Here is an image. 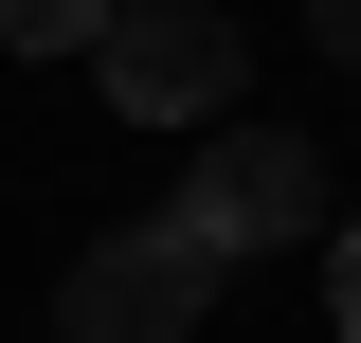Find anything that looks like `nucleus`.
Here are the masks:
<instances>
[{
  "label": "nucleus",
  "instance_id": "obj_1",
  "mask_svg": "<svg viewBox=\"0 0 361 343\" xmlns=\"http://www.w3.org/2000/svg\"><path fill=\"white\" fill-rule=\"evenodd\" d=\"M235 289V253H199L180 217H127V235H90L54 271V343H199Z\"/></svg>",
  "mask_w": 361,
  "mask_h": 343
},
{
  "label": "nucleus",
  "instance_id": "obj_2",
  "mask_svg": "<svg viewBox=\"0 0 361 343\" xmlns=\"http://www.w3.org/2000/svg\"><path fill=\"white\" fill-rule=\"evenodd\" d=\"M90 73H109V109H127V127H235V73H253V37H235L217 0H109Z\"/></svg>",
  "mask_w": 361,
  "mask_h": 343
},
{
  "label": "nucleus",
  "instance_id": "obj_3",
  "mask_svg": "<svg viewBox=\"0 0 361 343\" xmlns=\"http://www.w3.org/2000/svg\"><path fill=\"white\" fill-rule=\"evenodd\" d=\"M180 235H199V253H307L325 235V145L307 127H217L199 145V163H180Z\"/></svg>",
  "mask_w": 361,
  "mask_h": 343
},
{
  "label": "nucleus",
  "instance_id": "obj_4",
  "mask_svg": "<svg viewBox=\"0 0 361 343\" xmlns=\"http://www.w3.org/2000/svg\"><path fill=\"white\" fill-rule=\"evenodd\" d=\"M109 37V0H0V54H90Z\"/></svg>",
  "mask_w": 361,
  "mask_h": 343
},
{
  "label": "nucleus",
  "instance_id": "obj_5",
  "mask_svg": "<svg viewBox=\"0 0 361 343\" xmlns=\"http://www.w3.org/2000/svg\"><path fill=\"white\" fill-rule=\"evenodd\" d=\"M325 307H343V343H361V217L325 235Z\"/></svg>",
  "mask_w": 361,
  "mask_h": 343
},
{
  "label": "nucleus",
  "instance_id": "obj_6",
  "mask_svg": "<svg viewBox=\"0 0 361 343\" xmlns=\"http://www.w3.org/2000/svg\"><path fill=\"white\" fill-rule=\"evenodd\" d=\"M307 37H325V54H343V73H361V0H307Z\"/></svg>",
  "mask_w": 361,
  "mask_h": 343
}]
</instances>
